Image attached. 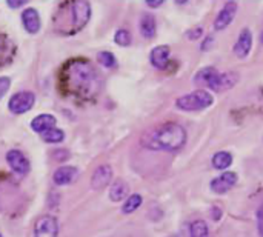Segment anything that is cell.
I'll return each mask as SVG.
<instances>
[{
	"instance_id": "1",
	"label": "cell",
	"mask_w": 263,
	"mask_h": 237,
	"mask_svg": "<svg viewBox=\"0 0 263 237\" xmlns=\"http://www.w3.org/2000/svg\"><path fill=\"white\" fill-rule=\"evenodd\" d=\"M62 89L82 100H91L99 94V76L94 66L85 59H72L60 71Z\"/></svg>"
},
{
	"instance_id": "2",
	"label": "cell",
	"mask_w": 263,
	"mask_h": 237,
	"mask_svg": "<svg viewBox=\"0 0 263 237\" xmlns=\"http://www.w3.org/2000/svg\"><path fill=\"white\" fill-rule=\"evenodd\" d=\"M142 143L149 150L174 153L182 150L186 143V131L176 122H166L148 131L143 136Z\"/></svg>"
},
{
	"instance_id": "3",
	"label": "cell",
	"mask_w": 263,
	"mask_h": 237,
	"mask_svg": "<svg viewBox=\"0 0 263 237\" xmlns=\"http://www.w3.org/2000/svg\"><path fill=\"white\" fill-rule=\"evenodd\" d=\"M214 103V97L206 89H196L193 93H188L176 100V106L182 111L193 113V111H202L206 110Z\"/></svg>"
},
{
	"instance_id": "4",
	"label": "cell",
	"mask_w": 263,
	"mask_h": 237,
	"mask_svg": "<svg viewBox=\"0 0 263 237\" xmlns=\"http://www.w3.org/2000/svg\"><path fill=\"white\" fill-rule=\"evenodd\" d=\"M69 11H71V26L72 31L82 29L91 17V5L88 2L79 0L69 3Z\"/></svg>"
},
{
	"instance_id": "5",
	"label": "cell",
	"mask_w": 263,
	"mask_h": 237,
	"mask_svg": "<svg viewBox=\"0 0 263 237\" xmlns=\"http://www.w3.org/2000/svg\"><path fill=\"white\" fill-rule=\"evenodd\" d=\"M34 102H35L34 93H31V91H18L9 99L8 110L12 114H23V113L29 111L34 106Z\"/></svg>"
},
{
	"instance_id": "6",
	"label": "cell",
	"mask_w": 263,
	"mask_h": 237,
	"mask_svg": "<svg viewBox=\"0 0 263 237\" xmlns=\"http://www.w3.org/2000/svg\"><path fill=\"white\" fill-rule=\"evenodd\" d=\"M239 82V74L236 71H228V72H216L206 83L208 88H211L216 93H223L227 89H231L236 83Z\"/></svg>"
},
{
	"instance_id": "7",
	"label": "cell",
	"mask_w": 263,
	"mask_h": 237,
	"mask_svg": "<svg viewBox=\"0 0 263 237\" xmlns=\"http://www.w3.org/2000/svg\"><path fill=\"white\" fill-rule=\"evenodd\" d=\"M59 236V222L54 216L45 214L35 221L34 237H57Z\"/></svg>"
},
{
	"instance_id": "8",
	"label": "cell",
	"mask_w": 263,
	"mask_h": 237,
	"mask_svg": "<svg viewBox=\"0 0 263 237\" xmlns=\"http://www.w3.org/2000/svg\"><path fill=\"white\" fill-rule=\"evenodd\" d=\"M6 162H8V165L11 167V170H12L15 174H18V176H26V174L29 173V168H31L29 160H28V157H26L22 151H18V150H9V151L6 153Z\"/></svg>"
},
{
	"instance_id": "9",
	"label": "cell",
	"mask_w": 263,
	"mask_h": 237,
	"mask_svg": "<svg viewBox=\"0 0 263 237\" xmlns=\"http://www.w3.org/2000/svg\"><path fill=\"white\" fill-rule=\"evenodd\" d=\"M237 9H239L237 2H227L222 6V9L219 11L216 20H214V28L217 31H222V29L228 28L231 25V22L234 20L236 14H237Z\"/></svg>"
},
{
	"instance_id": "10",
	"label": "cell",
	"mask_w": 263,
	"mask_h": 237,
	"mask_svg": "<svg viewBox=\"0 0 263 237\" xmlns=\"http://www.w3.org/2000/svg\"><path fill=\"white\" fill-rule=\"evenodd\" d=\"M239 177L236 173L233 171H227V173H222L220 176H217L216 179L211 180L210 187H211V191L216 193V194H225L228 193L236 184H237Z\"/></svg>"
},
{
	"instance_id": "11",
	"label": "cell",
	"mask_w": 263,
	"mask_h": 237,
	"mask_svg": "<svg viewBox=\"0 0 263 237\" xmlns=\"http://www.w3.org/2000/svg\"><path fill=\"white\" fill-rule=\"evenodd\" d=\"M251 48H253V32L250 28H243L237 37V42L234 43L233 51L239 59H245L251 52Z\"/></svg>"
},
{
	"instance_id": "12",
	"label": "cell",
	"mask_w": 263,
	"mask_h": 237,
	"mask_svg": "<svg viewBox=\"0 0 263 237\" xmlns=\"http://www.w3.org/2000/svg\"><path fill=\"white\" fill-rule=\"evenodd\" d=\"M111 177H112V168H111V165L103 163V165H100V167L96 168V171H94V174L91 177V187L94 190H102V188H105V187L109 185Z\"/></svg>"
},
{
	"instance_id": "13",
	"label": "cell",
	"mask_w": 263,
	"mask_h": 237,
	"mask_svg": "<svg viewBox=\"0 0 263 237\" xmlns=\"http://www.w3.org/2000/svg\"><path fill=\"white\" fill-rule=\"evenodd\" d=\"M170 56H171L170 46L168 45H159V46L153 48V51L149 54L151 65L156 66L157 69H165L170 63Z\"/></svg>"
},
{
	"instance_id": "14",
	"label": "cell",
	"mask_w": 263,
	"mask_h": 237,
	"mask_svg": "<svg viewBox=\"0 0 263 237\" xmlns=\"http://www.w3.org/2000/svg\"><path fill=\"white\" fill-rule=\"evenodd\" d=\"M22 23H23V28H25L29 34L39 32L42 23H40V15H39L37 9H34V8H26V9L22 12Z\"/></svg>"
},
{
	"instance_id": "15",
	"label": "cell",
	"mask_w": 263,
	"mask_h": 237,
	"mask_svg": "<svg viewBox=\"0 0 263 237\" xmlns=\"http://www.w3.org/2000/svg\"><path fill=\"white\" fill-rule=\"evenodd\" d=\"M76 177H77V168L69 167V165H63V167L57 168L52 174V180L59 187L71 184Z\"/></svg>"
},
{
	"instance_id": "16",
	"label": "cell",
	"mask_w": 263,
	"mask_h": 237,
	"mask_svg": "<svg viewBox=\"0 0 263 237\" xmlns=\"http://www.w3.org/2000/svg\"><path fill=\"white\" fill-rule=\"evenodd\" d=\"M55 117L52 114H40L37 117L32 119L31 122V128L32 131L39 133V134H43L45 131L51 130V128H55Z\"/></svg>"
},
{
	"instance_id": "17",
	"label": "cell",
	"mask_w": 263,
	"mask_h": 237,
	"mask_svg": "<svg viewBox=\"0 0 263 237\" xmlns=\"http://www.w3.org/2000/svg\"><path fill=\"white\" fill-rule=\"evenodd\" d=\"M156 32H157V22H156V17L153 14H143L142 19H140V34L151 40L156 37Z\"/></svg>"
},
{
	"instance_id": "18",
	"label": "cell",
	"mask_w": 263,
	"mask_h": 237,
	"mask_svg": "<svg viewBox=\"0 0 263 237\" xmlns=\"http://www.w3.org/2000/svg\"><path fill=\"white\" fill-rule=\"evenodd\" d=\"M128 193H129V187L126 185V182L123 180H116L111 188H109V199L112 202H120V200H126L128 197Z\"/></svg>"
},
{
	"instance_id": "19",
	"label": "cell",
	"mask_w": 263,
	"mask_h": 237,
	"mask_svg": "<svg viewBox=\"0 0 263 237\" xmlns=\"http://www.w3.org/2000/svg\"><path fill=\"white\" fill-rule=\"evenodd\" d=\"M14 56V46L9 42V39L3 34H0V65H6L11 62Z\"/></svg>"
},
{
	"instance_id": "20",
	"label": "cell",
	"mask_w": 263,
	"mask_h": 237,
	"mask_svg": "<svg viewBox=\"0 0 263 237\" xmlns=\"http://www.w3.org/2000/svg\"><path fill=\"white\" fill-rule=\"evenodd\" d=\"M211 162L216 170H227L233 163V156L228 151H219L213 156Z\"/></svg>"
},
{
	"instance_id": "21",
	"label": "cell",
	"mask_w": 263,
	"mask_h": 237,
	"mask_svg": "<svg viewBox=\"0 0 263 237\" xmlns=\"http://www.w3.org/2000/svg\"><path fill=\"white\" fill-rule=\"evenodd\" d=\"M142 202H143V199H142L140 194H131V196H128L126 200H125V204H123V207H122V213L123 214L134 213L142 205Z\"/></svg>"
},
{
	"instance_id": "22",
	"label": "cell",
	"mask_w": 263,
	"mask_h": 237,
	"mask_svg": "<svg viewBox=\"0 0 263 237\" xmlns=\"http://www.w3.org/2000/svg\"><path fill=\"white\" fill-rule=\"evenodd\" d=\"M190 237H210L208 225L203 221H194L190 225Z\"/></svg>"
},
{
	"instance_id": "23",
	"label": "cell",
	"mask_w": 263,
	"mask_h": 237,
	"mask_svg": "<svg viewBox=\"0 0 263 237\" xmlns=\"http://www.w3.org/2000/svg\"><path fill=\"white\" fill-rule=\"evenodd\" d=\"M217 72V69L214 68V66H206V68H203V69H200L197 74H196V83L197 85H200V86H206V83H208V80L214 76Z\"/></svg>"
},
{
	"instance_id": "24",
	"label": "cell",
	"mask_w": 263,
	"mask_h": 237,
	"mask_svg": "<svg viewBox=\"0 0 263 237\" xmlns=\"http://www.w3.org/2000/svg\"><path fill=\"white\" fill-rule=\"evenodd\" d=\"M42 139L45 142H49V143H59L65 139V133L59 128H51L42 134Z\"/></svg>"
},
{
	"instance_id": "25",
	"label": "cell",
	"mask_w": 263,
	"mask_h": 237,
	"mask_svg": "<svg viewBox=\"0 0 263 237\" xmlns=\"http://www.w3.org/2000/svg\"><path fill=\"white\" fill-rule=\"evenodd\" d=\"M114 42L120 46H128L131 43V32L125 28H120L114 34Z\"/></svg>"
},
{
	"instance_id": "26",
	"label": "cell",
	"mask_w": 263,
	"mask_h": 237,
	"mask_svg": "<svg viewBox=\"0 0 263 237\" xmlns=\"http://www.w3.org/2000/svg\"><path fill=\"white\" fill-rule=\"evenodd\" d=\"M97 59H99V62H100L103 66H106V68H114V66L117 65V60H116L114 54L109 52V51H102V52H99Z\"/></svg>"
},
{
	"instance_id": "27",
	"label": "cell",
	"mask_w": 263,
	"mask_h": 237,
	"mask_svg": "<svg viewBox=\"0 0 263 237\" xmlns=\"http://www.w3.org/2000/svg\"><path fill=\"white\" fill-rule=\"evenodd\" d=\"M202 35H203V28L202 26H196V28H193V29H190L186 32L188 40H199V39H202Z\"/></svg>"
},
{
	"instance_id": "28",
	"label": "cell",
	"mask_w": 263,
	"mask_h": 237,
	"mask_svg": "<svg viewBox=\"0 0 263 237\" xmlns=\"http://www.w3.org/2000/svg\"><path fill=\"white\" fill-rule=\"evenodd\" d=\"M11 86V79L9 77H0V99L8 93Z\"/></svg>"
},
{
	"instance_id": "29",
	"label": "cell",
	"mask_w": 263,
	"mask_h": 237,
	"mask_svg": "<svg viewBox=\"0 0 263 237\" xmlns=\"http://www.w3.org/2000/svg\"><path fill=\"white\" fill-rule=\"evenodd\" d=\"M257 227H259V234L263 237V205L257 211Z\"/></svg>"
},
{
	"instance_id": "30",
	"label": "cell",
	"mask_w": 263,
	"mask_h": 237,
	"mask_svg": "<svg viewBox=\"0 0 263 237\" xmlns=\"http://www.w3.org/2000/svg\"><path fill=\"white\" fill-rule=\"evenodd\" d=\"M214 45V37L213 35H208L205 39V42L202 43V51H210V48Z\"/></svg>"
},
{
	"instance_id": "31",
	"label": "cell",
	"mask_w": 263,
	"mask_h": 237,
	"mask_svg": "<svg viewBox=\"0 0 263 237\" xmlns=\"http://www.w3.org/2000/svg\"><path fill=\"white\" fill-rule=\"evenodd\" d=\"M25 5V0H8V6L9 8H20Z\"/></svg>"
},
{
	"instance_id": "32",
	"label": "cell",
	"mask_w": 263,
	"mask_h": 237,
	"mask_svg": "<svg viewBox=\"0 0 263 237\" xmlns=\"http://www.w3.org/2000/svg\"><path fill=\"white\" fill-rule=\"evenodd\" d=\"M146 5L149 8H159V6L163 5V0H146Z\"/></svg>"
},
{
	"instance_id": "33",
	"label": "cell",
	"mask_w": 263,
	"mask_h": 237,
	"mask_svg": "<svg viewBox=\"0 0 263 237\" xmlns=\"http://www.w3.org/2000/svg\"><path fill=\"white\" fill-rule=\"evenodd\" d=\"M211 216H213V219H214V221H219V219H220V216H222L220 208H219V207H214V208H213V214H211Z\"/></svg>"
},
{
	"instance_id": "34",
	"label": "cell",
	"mask_w": 263,
	"mask_h": 237,
	"mask_svg": "<svg viewBox=\"0 0 263 237\" xmlns=\"http://www.w3.org/2000/svg\"><path fill=\"white\" fill-rule=\"evenodd\" d=\"M260 42L263 43V32H262V35H260Z\"/></svg>"
},
{
	"instance_id": "35",
	"label": "cell",
	"mask_w": 263,
	"mask_h": 237,
	"mask_svg": "<svg viewBox=\"0 0 263 237\" xmlns=\"http://www.w3.org/2000/svg\"><path fill=\"white\" fill-rule=\"evenodd\" d=\"M168 237H177V236H168Z\"/></svg>"
},
{
	"instance_id": "36",
	"label": "cell",
	"mask_w": 263,
	"mask_h": 237,
	"mask_svg": "<svg viewBox=\"0 0 263 237\" xmlns=\"http://www.w3.org/2000/svg\"><path fill=\"white\" fill-rule=\"evenodd\" d=\"M0 237H3V236H2V234H0Z\"/></svg>"
}]
</instances>
